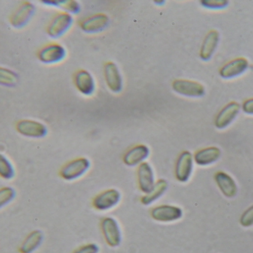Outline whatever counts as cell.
Returning a JSON list of instances; mask_svg holds the SVG:
<instances>
[{"instance_id":"cell-1","label":"cell","mask_w":253,"mask_h":253,"mask_svg":"<svg viewBox=\"0 0 253 253\" xmlns=\"http://www.w3.org/2000/svg\"><path fill=\"white\" fill-rule=\"evenodd\" d=\"M90 162L86 157H79L68 162L61 169L59 175L65 181H75L87 173Z\"/></svg>"},{"instance_id":"cell-2","label":"cell","mask_w":253,"mask_h":253,"mask_svg":"<svg viewBox=\"0 0 253 253\" xmlns=\"http://www.w3.org/2000/svg\"><path fill=\"white\" fill-rule=\"evenodd\" d=\"M74 22L73 15L66 12L61 11L56 13L47 26V35L51 38L56 39L63 36L72 26Z\"/></svg>"},{"instance_id":"cell-3","label":"cell","mask_w":253,"mask_h":253,"mask_svg":"<svg viewBox=\"0 0 253 253\" xmlns=\"http://www.w3.org/2000/svg\"><path fill=\"white\" fill-rule=\"evenodd\" d=\"M16 129L22 136L34 139L44 138L47 134V126L44 123L31 119L19 120L16 123Z\"/></svg>"},{"instance_id":"cell-4","label":"cell","mask_w":253,"mask_h":253,"mask_svg":"<svg viewBox=\"0 0 253 253\" xmlns=\"http://www.w3.org/2000/svg\"><path fill=\"white\" fill-rule=\"evenodd\" d=\"M66 54V50L63 46L57 43H50L39 50L37 56L42 63L51 65L63 60Z\"/></svg>"},{"instance_id":"cell-5","label":"cell","mask_w":253,"mask_h":253,"mask_svg":"<svg viewBox=\"0 0 253 253\" xmlns=\"http://www.w3.org/2000/svg\"><path fill=\"white\" fill-rule=\"evenodd\" d=\"M172 87L178 95L188 98H201L205 94V86L194 80L178 79L172 82Z\"/></svg>"},{"instance_id":"cell-6","label":"cell","mask_w":253,"mask_h":253,"mask_svg":"<svg viewBox=\"0 0 253 253\" xmlns=\"http://www.w3.org/2000/svg\"><path fill=\"white\" fill-rule=\"evenodd\" d=\"M101 227L105 242L110 247L117 248L121 245L123 236L117 220L111 217H107L102 220Z\"/></svg>"},{"instance_id":"cell-7","label":"cell","mask_w":253,"mask_h":253,"mask_svg":"<svg viewBox=\"0 0 253 253\" xmlns=\"http://www.w3.org/2000/svg\"><path fill=\"white\" fill-rule=\"evenodd\" d=\"M36 7L31 1H24L19 4L10 17V23L13 28H24L32 19L35 13Z\"/></svg>"},{"instance_id":"cell-8","label":"cell","mask_w":253,"mask_h":253,"mask_svg":"<svg viewBox=\"0 0 253 253\" xmlns=\"http://www.w3.org/2000/svg\"><path fill=\"white\" fill-rule=\"evenodd\" d=\"M150 215L153 219L159 222H175L182 218L183 211L178 206L164 204L153 208Z\"/></svg>"},{"instance_id":"cell-9","label":"cell","mask_w":253,"mask_h":253,"mask_svg":"<svg viewBox=\"0 0 253 253\" xmlns=\"http://www.w3.org/2000/svg\"><path fill=\"white\" fill-rule=\"evenodd\" d=\"M193 156L190 152L184 151L177 159L175 167V175L179 182H187L193 170Z\"/></svg>"},{"instance_id":"cell-10","label":"cell","mask_w":253,"mask_h":253,"mask_svg":"<svg viewBox=\"0 0 253 253\" xmlns=\"http://www.w3.org/2000/svg\"><path fill=\"white\" fill-rule=\"evenodd\" d=\"M121 198V193L115 189L105 190L95 197L93 206L99 211L110 210L119 204Z\"/></svg>"},{"instance_id":"cell-11","label":"cell","mask_w":253,"mask_h":253,"mask_svg":"<svg viewBox=\"0 0 253 253\" xmlns=\"http://www.w3.org/2000/svg\"><path fill=\"white\" fill-rule=\"evenodd\" d=\"M104 77L111 92L117 94L123 90V77L117 64L113 62H106L104 65Z\"/></svg>"},{"instance_id":"cell-12","label":"cell","mask_w":253,"mask_h":253,"mask_svg":"<svg viewBox=\"0 0 253 253\" xmlns=\"http://www.w3.org/2000/svg\"><path fill=\"white\" fill-rule=\"evenodd\" d=\"M110 19L105 13H96L83 19L80 28L87 34H96L105 30L109 25Z\"/></svg>"},{"instance_id":"cell-13","label":"cell","mask_w":253,"mask_h":253,"mask_svg":"<svg viewBox=\"0 0 253 253\" xmlns=\"http://www.w3.org/2000/svg\"><path fill=\"white\" fill-rule=\"evenodd\" d=\"M138 184L140 190L144 194H148L156 184L154 171L151 165L147 162L141 163L138 166Z\"/></svg>"},{"instance_id":"cell-14","label":"cell","mask_w":253,"mask_h":253,"mask_svg":"<svg viewBox=\"0 0 253 253\" xmlns=\"http://www.w3.org/2000/svg\"><path fill=\"white\" fill-rule=\"evenodd\" d=\"M241 105L237 102H230L225 105L217 115L215 120L216 128L223 129L227 127L237 117Z\"/></svg>"},{"instance_id":"cell-15","label":"cell","mask_w":253,"mask_h":253,"mask_svg":"<svg viewBox=\"0 0 253 253\" xmlns=\"http://www.w3.org/2000/svg\"><path fill=\"white\" fill-rule=\"evenodd\" d=\"M249 67V62L245 57H238L221 67L219 74L222 78L230 79L239 77Z\"/></svg>"},{"instance_id":"cell-16","label":"cell","mask_w":253,"mask_h":253,"mask_svg":"<svg viewBox=\"0 0 253 253\" xmlns=\"http://www.w3.org/2000/svg\"><path fill=\"white\" fill-rule=\"evenodd\" d=\"M74 82L77 90L83 95L89 96L94 92L96 87L94 79L87 70H79L74 74Z\"/></svg>"},{"instance_id":"cell-17","label":"cell","mask_w":253,"mask_h":253,"mask_svg":"<svg viewBox=\"0 0 253 253\" xmlns=\"http://www.w3.org/2000/svg\"><path fill=\"white\" fill-rule=\"evenodd\" d=\"M150 155V149L144 144L135 146L129 149L123 157L125 164L128 166H135L144 163Z\"/></svg>"},{"instance_id":"cell-18","label":"cell","mask_w":253,"mask_h":253,"mask_svg":"<svg viewBox=\"0 0 253 253\" xmlns=\"http://www.w3.org/2000/svg\"><path fill=\"white\" fill-rule=\"evenodd\" d=\"M219 40V33L216 30H211L208 32L201 47L199 53L201 59L208 61L212 57L218 47Z\"/></svg>"},{"instance_id":"cell-19","label":"cell","mask_w":253,"mask_h":253,"mask_svg":"<svg viewBox=\"0 0 253 253\" xmlns=\"http://www.w3.org/2000/svg\"><path fill=\"white\" fill-rule=\"evenodd\" d=\"M44 234L41 230H33L19 245V253H34L42 245Z\"/></svg>"},{"instance_id":"cell-20","label":"cell","mask_w":253,"mask_h":253,"mask_svg":"<svg viewBox=\"0 0 253 253\" xmlns=\"http://www.w3.org/2000/svg\"><path fill=\"white\" fill-rule=\"evenodd\" d=\"M221 154V150L218 147H208L196 152L193 156V160L199 166H208L216 162Z\"/></svg>"},{"instance_id":"cell-21","label":"cell","mask_w":253,"mask_h":253,"mask_svg":"<svg viewBox=\"0 0 253 253\" xmlns=\"http://www.w3.org/2000/svg\"><path fill=\"white\" fill-rule=\"evenodd\" d=\"M218 188L227 198H233L237 194V186L233 178L225 172H218L215 175Z\"/></svg>"},{"instance_id":"cell-22","label":"cell","mask_w":253,"mask_h":253,"mask_svg":"<svg viewBox=\"0 0 253 253\" xmlns=\"http://www.w3.org/2000/svg\"><path fill=\"white\" fill-rule=\"evenodd\" d=\"M168 189V181L165 179H160L156 183L153 190L145 196L141 198V202L142 204L145 206L152 204L156 201L159 200L162 196H164Z\"/></svg>"},{"instance_id":"cell-23","label":"cell","mask_w":253,"mask_h":253,"mask_svg":"<svg viewBox=\"0 0 253 253\" xmlns=\"http://www.w3.org/2000/svg\"><path fill=\"white\" fill-rule=\"evenodd\" d=\"M44 4L60 7L64 12L70 14H77L80 11V4L75 0H59V1H42Z\"/></svg>"},{"instance_id":"cell-24","label":"cell","mask_w":253,"mask_h":253,"mask_svg":"<svg viewBox=\"0 0 253 253\" xmlns=\"http://www.w3.org/2000/svg\"><path fill=\"white\" fill-rule=\"evenodd\" d=\"M15 173L13 163L5 155L0 153V178L9 181L14 178Z\"/></svg>"},{"instance_id":"cell-25","label":"cell","mask_w":253,"mask_h":253,"mask_svg":"<svg viewBox=\"0 0 253 253\" xmlns=\"http://www.w3.org/2000/svg\"><path fill=\"white\" fill-rule=\"evenodd\" d=\"M19 82V76L13 70L0 66V85L13 87Z\"/></svg>"},{"instance_id":"cell-26","label":"cell","mask_w":253,"mask_h":253,"mask_svg":"<svg viewBox=\"0 0 253 253\" xmlns=\"http://www.w3.org/2000/svg\"><path fill=\"white\" fill-rule=\"evenodd\" d=\"M16 190L10 187L0 188V209L10 204L16 198Z\"/></svg>"},{"instance_id":"cell-27","label":"cell","mask_w":253,"mask_h":253,"mask_svg":"<svg viewBox=\"0 0 253 253\" xmlns=\"http://www.w3.org/2000/svg\"><path fill=\"white\" fill-rule=\"evenodd\" d=\"M201 4L204 7L209 9H221L227 7L229 1L227 0H202Z\"/></svg>"},{"instance_id":"cell-28","label":"cell","mask_w":253,"mask_h":253,"mask_svg":"<svg viewBox=\"0 0 253 253\" xmlns=\"http://www.w3.org/2000/svg\"><path fill=\"white\" fill-rule=\"evenodd\" d=\"M240 223L243 227H245L253 225V205L244 212L241 218Z\"/></svg>"},{"instance_id":"cell-29","label":"cell","mask_w":253,"mask_h":253,"mask_svg":"<svg viewBox=\"0 0 253 253\" xmlns=\"http://www.w3.org/2000/svg\"><path fill=\"white\" fill-rule=\"evenodd\" d=\"M99 247L96 244H87L77 248L73 253H99Z\"/></svg>"},{"instance_id":"cell-30","label":"cell","mask_w":253,"mask_h":253,"mask_svg":"<svg viewBox=\"0 0 253 253\" xmlns=\"http://www.w3.org/2000/svg\"><path fill=\"white\" fill-rule=\"evenodd\" d=\"M242 110L248 114L253 115V98L247 100L242 104Z\"/></svg>"},{"instance_id":"cell-31","label":"cell","mask_w":253,"mask_h":253,"mask_svg":"<svg viewBox=\"0 0 253 253\" xmlns=\"http://www.w3.org/2000/svg\"><path fill=\"white\" fill-rule=\"evenodd\" d=\"M155 2L156 3V4H157L158 3H160V4H163V3L165 2V1H155Z\"/></svg>"}]
</instances>
